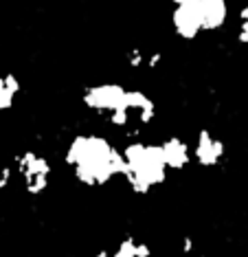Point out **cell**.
Returning a JSON list of instances; mask_svg holds the SVG:
<instances>
[{
  "mask_svg": "<svg viewBox=\"0 0 248 257\" xmlns=\"http://www.w3.org/2000/svg\"><path fill=\"white\" fill-rule=\"evenodd\" d=\"M237 38H239L241 46L248 51V5L241 9V14H239V33H237Z\"/></svg>",
  "mask_w": 248,
  "mask_h": 257,
  "instance_id": "9",
  "label": "cell"
},
{
  "mask_svg": "<svg viewBox=\"0 0 248 257\" xmlns=\"http://www.w3.org/2000/svg\"><path fill=\"white\" fill-rule=\"evenodd\" d=\"M81 101L92 114L108 119L114 127H128L130 139L137 137L143 125H150L156 114L154 101L143 90L123 88L119 84L88 86Z\"/></svg>",
  "mask_w": 248,
  "mask_h": 257,
  "instance_id": "1",
  "label": "cell"
},
{
  "mask_svg": "<svg viewBox=\"0 0 248 257\" xmlns=\"http://www.w3.org/2000/svg\"><path fill=\"white\" fill-rule=\"evenodd\" d=\"M18 92H20V84H18V79L14 75L0 77V110L11 108V103H14Z\"/></svg>",
  "mask_w": 248,
  "mask_h": 257,
  "instance_id": "8",
  "label": "cell"
},
{
  "mask_svg": "<svg viewBox=\"0 0 248 257\" xmlns=\"http://www.w3.org/2000/svg\"><path fill=\"white\" fill-rule=\"evenodd\" d=\"M193 250V237H182V253H191Z\"/></svg>",
  "mask_w": 248,
  "mask_h": 257,
  "instance_id": "10",
  "label": "cell"
},
{
  "mask_svg": "<svg viewBox=\"0 0 248 257\" xmlns=\"http://www.w3.org/2000/svg\"><path fill=\"white\" fill-rule=\"evenodd\" d=\"M161 148H163V154H165V161H167L169 169H185L189 163L193 161V154H191V143L182 141L180 137H169L161 141Z\"/></svg>",
  "mask_w": 248,
  "mask_h": 257,
  "instance_id": "6",
  "label": "cell"
},
{
  "mask_svg": "<svg viewBox=\"0 0 248 257\" xmlns=\"http://www.w3.org/2000/svg\"><path fill=\"white\" fill-rule=\"evenodd\" d=\"M64 163L75 180L86 187H103L123 176V152L99 134H77L66 148Z\"/></svg>",
  "mask_w": 248,
  "mask_h": 257,
  "instance_id": "2",
  "label": "cell"
},
{
  "mask_svg": "<svg viewBox=\"0 0 248 257\" xmlns=\"http://www.w3.org/2000/svg\"><path fill=\"white\" fill-rule=\"evenodd\" d=\"M150 255H152L150 244L139 242L137 237L128 235L126 239H121V244L116 246V250H112L110 257H150Z\"/></svg>",
  "mask_w": 248,
  "mask_h": 257,
  "instance_id": "7",
  "label": "cell"
},
{
  "mask_svg": "<svg viewBox=\"0 0 248 257\" xmlns=\"http://www.w3.org/2000/svg\"><path fill=\"white\" fill-rule=\"evenodd\" d=\"M14 169H16V176H20L22 185H25L29 194L38 196L49 189L53 165L46 156L38 154V152H25V154H20L16 159Z\"/></svg>",
  "mask_w": 248,
  "mask_h": 257,
  "instance_id": "4",
  "label": "cell"
},
{
  "mask_svg": "<svg viewBox=\"0 0 248 257\" xmlns=\"http://www.w3.org/2000/svg\"><path fill=\"white\" fill-rule=\"evenodd\" d=\"M123 152V178L134 194H150L154 187L167 180L169 165L161 143L130 139Z\"/></svg>",
  "mask_w": 248,
  "mask_h": 257,
  "instance_id": "3",
  "label": "cell"
},
{
  "mask_svg": "<svg viewBox=\"0 0 248 257\" xmlns=\"http://www.w3.org/2000/svg\"><path fill=\"white\" fill-rule=\"evenodd\" d=\"M224 141L222 139H217L211 130H198L196 139H193L191 143V154H193V161L198 163L200 167H215L220 165L222 159H224Z\"/></svg>",
  "mask_w": 248,
  "mask_h": 257,
  "instance_id": "5",
  "label": "cell"
}]
</instances>
